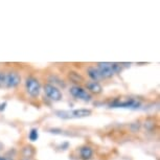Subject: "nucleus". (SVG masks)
Returning <instances> with one entry per match:
<instances>
[{"label":"nucleus","mask_w":160,"mask_h":160,"mask_svg":"<svg viewBox=\"0 0 160 160\" xmlns=\"http://www.w3.org/2000/svg\"><path fill=\"white\" fill-rule=\"evenodd\" d=\"M25 90L28 94L32 98H38L41 92L40 82L34 77H29L25 80Z\"/></svg>","instance_id":"1"},{"label":"nucleus","mask_w":160,"mask_h":160,"mask_svg":"<svg viewBox=\"0 0 160 160\" xmlns=\"http://www.w3.org/2000/svg\"><path fill=\"white\" fill-rule=\"evenodd\" d=\"M92 114L90 109H77L72 111H58L57 115L62 118H83Z\"/></svg>","instance_id":"2"},{"label":"nucleus","mask_w":160,"mask_h":160,"mask_svg":"<svg viewBox=\"0 0 160 160\" xmlns=\"http://www.w3.org/2000/svg\"><path fill=\"white\" fill-rule=\"evenodd\" d=\"M44 92L47 98L53 102L61 101L63 98L62 92L60 91V89L57 86L52 85V84H50V83H46L44 85Z\"/></svg>","instance_id":"3"},{"label":"nucleus","mask_w":160,"mask_h":160,"mask_svg":"<svg viewBox=\"0 0 160 160\" xmlns=\"http://www.w3.org/2000/svg\"><path fill=\"white\" fill-rule=\"evenodd\" d=\"M69 91H70V94L77 99H82L84 102H90L92 98L91 94L85 88H83V87L78 85L72 86Z\"/></svg>","instance_id":"4"},{"label":"nucleus","mask_w":160,"mask_h":160,"mask_svg":"<svg viewBox=\"0 0 160 160\" xmlns=\"http://www.w3.org/2000/svg\"><path fill=\"white\" fill-rule=\"evenodd\" d=\"M96 68H98L102 78H110L115 74L112 69V63L99 62V63H98V67Z\"/></svg>","instance_id":"5"},{"label":"nucleus","mask_w":160,"mask_h":160,"mask_svg":"<svg viewBox=\"0 0 160 160\" xmlns=\"http://www.w3.org/2000/svg\"><path fill=\"white\" fill-rule=\"evenodd\" d=\"M21 82V77L17 71H10L7 73L5 78V88H16Z\"/></svg>","instance_id":"6"},{"label":"nucleus","mask_w":160,"mask_h":160,"mask_svg":"<svg viewBox=\"0 0 160 160\" xmlns=\"http://www.w3.org/2000/svg\"><path fill=\"white\" fill-rule=\"evenodd\" d=\"M110 106L111 107H122V108H138L140 106V102L133 98L126 99V101L115 99L113 102H111Z\"/></svg>","instance_id":"7"},{"label":"nucleus","mask_w":160,"mask_h":160,"mask_svg":"<svg viewBox=\"0 0 160 160\" xmlns=\"http://www.w3.org/2000/svg\"><path fill=\"white\" fill-rule=\"evenodd\" d=\"M86 88L91 93H94V94H99V93L102 92V85L98 82H94V81H89V82H87Z\"/></svg>","instance_id":"8"},{"label":"nucleus","mask_w":160,"mask_h":160,"mask_svg":"<svg viewBox=\"0 0 160 160\" xmlns=\"http://www.w3.org/2000/svg\"><path fill=\"white\" fill-rule=\"evenodd\" d=\"M80 156L83 160H89L93 156V150L91 147L84 146L80 149Z\"/></svg>","instance_id":"9"},{"label":"nucleus","mask_w":160,"mask_h":160,"mask_svg":"<svg viewBox=\"0 0 160 160\" xmlns=\"http://www.w3.org/2000/svg\"><path fill=\"white\" fill-rule=\"evenodd\" d=\"M68 78L74 84H82L85 82V78L82 74H80L77 71H69L68 72Z\"/></svg>","instance_id":"10"},{"label":"nucleus","mask_w":160,"mask_h":160,"mask_svg":"<svg viewBox=\"0 0 160 160\" xmlns=\"http://www.w3.org/2000/svg\"><path fill=\"white\" fill-rule=\"evenodd\" d=\"M87 73H88V77L91 78V81L98 82L99 80H102V77L99 74L98 68L93 67V66H90V67L87 68Z\"/></svg>","instance_id":"11"},{"label":"nucleus","mask_w":160,"mask_h":160,"mask_svg":"<svg viewBox=\"0 0 160 160\" xmlns=\"http://www.w3.org/2000/svg\"><path fill=\"white\" fill-rule=\"evenodd\" d=\"M22 154H23V158L31 159V157L34 156L35 150H34V148L31 147V146H25L22 149Z\"/></svg>","instance_id":"12"},{"label":"nucleus","mask_w":160,"mask_h":160,"mask_svg":"<svg viewBox=\"0 0 160 160\" xmlns=\"http://www.w3.org/2000/svg\"><path fill=\"white\" fill-rule=\"evenodd\" d=\"M28 138H29V140H31V141H36V140H38V138H39L38 129H36V128L32 129V130H31V132H29Z\"/></svg>","instance_id":"13"},{"label":"nucleus","mask_w":160,"mask_h":160,"mask_svg":"<svg viewBox=\"0 0 160 160\" xmlns=\"http://www.w3.org/2000/svg\"><path fill=\"white\" fill-rule=\"evenodd\" d=\"M5 78H7V72L0 71V88L5 87Z\"/></svg>","instance_id":"14"},{"label":"nucleus","mask_w":160,"mask_h":160,"mask_svg":"<svg viewBox=\"0 0 160 160\" xmlns=\"http://www.w3.org/2000/svg\"><path fill=\"white\" fill-rule=\"evenodd\" d=\"M112 69L114 73H119L122 70V65L120 63H112Z\"/></svg>","instance_id":"15"},{"label":"nucleus","mask_w":160,"mask_h":160,"mask_svg":"<svg viewBox=\"0 0 160 160\" xmlns=\"http://www.w3.org/2000/svg\"><path fill=\"white\" fill-rule=\"evenodd\" d=\"M5 106H7V102H2V104L0 105V111H3L5 109Z\"/></svg>","instance_id":"16"},{"label":"nucleus","mask_w":160,"mask_h":160,"mask_svg":"<svg viewBox=\"0 0 160 160\" xmlns=\"http://www.w3.org/2000/svg\"><path fill=\"white\" fill-rule=\"evenodd\" d=\"M3 160H13L12 158H8V157H4V159Z\"/></svg>","instance_id":"17"},{"label":"nucleus","mask_w":160,"mask_h":160,"mask_svg":"<svg viewBox=\"0 0 160 160\" xmlns=\"http://www.w3.org/2000/svg\"><path fill=\"white\" fill-rule=\"evenodd\" d=\"M21 160H31V159H28V158H22Z\"/></svg>","instance_id":"18"},{"label":"nucleus","mask_w":160,"mask_h":160,"mask_svg":"<svg viewBox=\"0 0 160 160\" xmlns=\"http://www.w3.org/2000/svg\"><path fill=\"white\" fill-rule=\"evenodd\" d=\"M4 159V157H0V160H3Z\"/></svg>","instance_id":"19"}]
</instances>
